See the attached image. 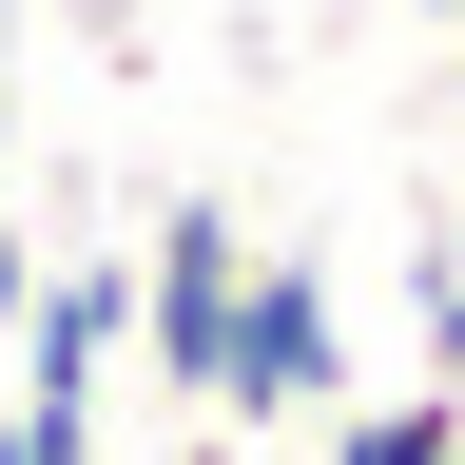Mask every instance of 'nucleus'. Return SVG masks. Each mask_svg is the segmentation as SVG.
I'll return each mask as SVG.
<instances>
[{"instance_id":"1","label":"nucleus","mask_w":465,"mask_h":465,"mask_svg":"<svg viewBox=\"0 0 465 465\" xmlns=\"http://www.w3.org/2000/svg\"><path fill=\"white\" fill-rule=\"evenodd\" d=\"M330 407H349L330 272L311 252H252V272H232V330H213V427H330Z\"/></svg>"},{"instance_id":"2","label":"nucleus","mask_w":465,"mask_h":465,"mask_svg":"<svg viewBox=\"0 0 465 465\" xmlns=\"http://www.w3.org/2000/svg\"><path fill=\"white\" fill-rule=\"evenodd\" d=\"M232 272H252V232H232V194H174L155 252H136V369L174 407H213V330H232Z\"/></svg>"},{"instance_id":"3","label":"nucleus","mask_w":465,"mask_h":465,"mask_svg":"<svg viewBox=\"0 0 465 465\" xmlns=\"http://www.w3.org/2000/svg\"><path fill=\"white\" fill-rule=\"evenodd\" d=\"M116 330H136V272H116V252H78V272H39V291H20V407H97V369H116Z\"/></svg>"},{"instance_id":"4","label":"nucleus","mask_w":465,"mask_h":465,"mask_svg":"<svg viewBox=\"0 0 465 465\" xmlns=\"http://www.w3.org/2000/svg\"><path fill=\"white\" fill-rule=\"evenodd\" d=\"M446 427H465V407H446V388H407V407H330L311 446H330V465H446Z\"/></svg>"},{"instance_id":"5","label":"nucleus","mask_w":465,"mask_h":465,"mask_svg":"<svg viewBox=\"0 0 465 465\" xmlns=\"http://www.w3.org/2000/svg\"><path fill=\"white\" fill-rule=\"evenodd\" d=\"M407 330H427V388L465 407V252H446V232H427V272H407Z\"/></svg>"},{"instance_id":"6","label":"nucleus","mask_w":465,"mask_h":465,"mask_svg":"<svg viewBox=\"0 0 465 465\" xmlns=\"http://www.w3.org/2000/svg\"><path fill=\"white\" fill-rule=\"evenodd\" d=\"M20 291H39V232H20V213H0V330H20Z\"/></svg>"},{"instance_id":"7","label":"nucleus","mask_w":465,"mask_h":465,"mask_svg":"<svg viewBox=\"0 0 465 465\" xmlns=\"http://www.w3.org/2000/svg\"><path fill=\"white\" fill-rule=\"evenodd\" d=\"M174 465H252V446H174Z\"/></svg>"},{"instance_id":"8","label":"nucleus","mask_w":465,"mask_h":465,"mask_svg":"<svg viewBox=\"0 0 465 465\" xmlns=\"http://www.w3.org/2000/svg\"><path fill=\"white\" fill-rule=\"evenodd\" d=\"M0 155H20V97H0Z\"/></svg>"},{"instance_id":"9","label":"nucleus","mask_w":465,"mask_h":465,"mask_svg":"<svg viewBox=\"0 0 465 465\" xmlns=\"http://www.w3.org/2000/svg\"><path fill=\"white\" fill-rule=\"evenodd\" d=\"M0 39H20V0H0Z\"/></svg>"},{"instance_id":"10","label":"nucleus","mask_w":465,"mask_h":465,"mask_svg":"<svg viewBox=\"0 0 465 465\" xmlns=\"http://www.w3.org/2000/svg\"><path fill=\"white\" fill-rule=\"evenodd\" d=\"M427 20H465V0H427Z\"/></svg>"},{"instance_id":"11","label":"nucleus","mask_w":465,"mask_h":465,"mask_svg":"<svg viewBox=\"0 0 465 465\" xmlns=\"http://www.w3.org/2000/svg\"><path fill=\"white\" fill-rule=\"evenodd\" d=\"M446 465H465V427H446Z\"/></svg>"}]
</instances>
